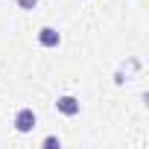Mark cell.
Wrapping results in <instances>:
<instances>
[{"label": "cell", "mask_w": 149, "mask_h": 149, "mask_svg": "<svg viewBox=\"0 0 149 149\" xmlns=\"http://www.w3.org/2000/svg\"><path fill=\"white\" fill-rule=\"evenodd\" d=\"M12 126H15V132H21V134H29V132L35 129V111H32V108H18V111H15V120H12Z\"/></svg>", "instance_id": "obj_1"}, {"label": "cell", "mask_w": 149, "mask_h": 149, "mask_svg": "<svg viewBox=\"0 0 149 149\" xmlns=\"http://www.w3.org/2000/svg\"><path fill=\"white\" fill-rule=\"evenodd\" d=\"M44 146H56V149H58V146H61V140H58V137H53V134H50V137H44Z\"/></svg>", "instance_id": "obj_5"}, {"label": "cell", "mask_w": 149, "mask_h": 149, "mask_svg": "<svg viewBox=\"0 0 149 149\" xmlns=\"http://www.w3.org/2000/svg\"><path fill=\"white\" fill-rule=\"evenodd\" d=\"M79 108H82V105H79V100H76V97H70V94H64V97H58V100H56V111H58L61 117H76V114H79Z\"/></svg>", "instance_id": "obj_2"}, {"label": "cell", "mask_w": 149, "mask_h": 149, "mask_svg": "<svg viewBox=\"0 0 149 149\" xmlns=\"http://www.w3.org/2000/svg\"><path fill=\"white\" fill-rule=\"evenodd\" d=\"M38 44H41L44 50H56V47L61 44V32L53 29V26H41V29H38Z\"/></svg>", "instance_id": "obj_3"}, {"label": "cell", "mask_w": 149, "mask_h": 149, "mask_svg": "<svg viewBox=\"0 0 149 149\" xmlns=\"http://www.w3.org/2000/svg\"><path fill=\"white\" fill-rule=\"evenodd\" d=\"M18 6H21V9H35L38 0H18Z\"/></svg>", "instance_id": "obj_4"}]
</instances>
